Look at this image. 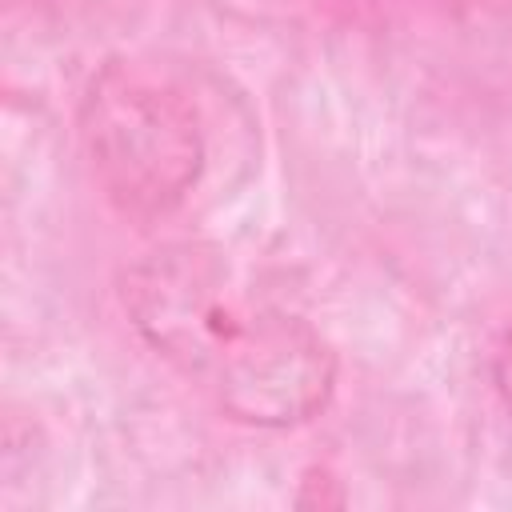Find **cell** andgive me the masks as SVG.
I'll return each instance as SVG.
<instances>
[{
    "label": "cell",
    "mask_w": 512,
    "mask_h": 512,
    "mask_svg": "<svg viewBox=\"0 0 512 512\" xmlns=\"http://www.w3.org/2000/svg\"><path fill=\"white\" fill-rule=\"evenodd\" d=\"M496 392H500L504 408L512 412V332H508V340H504V348L496 356Z\"/></svg>",
    "instance_id": "obj_3"
},
{
    "label": "cell",
    "mask_w": 512,
    "mask_h": 512,
    "mask_svg": "<svg viewBox=\"0 0 512 512\" xmlns=\"http://www.w3.org/2000/svg\"><path fill=\"white\" fill-rule=\"evenodd\" d=\"M12 4H28V8H48V4H56V0H12Z\"/></svg>",
    "instance_id": "obj_4"
},
{
    "label": "cell",
    "mask_w": 512,
    "mask_h": 512,
    "mask_svg": "<svg viewBox=\"0 0 512 512\" xmlns=\"http://www.w3.org/2000/svg\"><path fill=\"white\" fill-rule=\"evenodd\" d=\"M120 304L136 336L240 424L296 428L336 392L332 344L304 316L248 292L212 244L144 252L120 272Z\"/></svg>",
    "instance_id": "obj_1"
},
{
    "label": "cell",
    "mask_w": 512,
    "mask_h": 512,
    "mask_svg": "<svg viewBox=\"0 0 512 512\" xmlns=\"http://www.w3.org/2000/svg\"><path fill=\"white\" fill-rule=\"evenodd\" d=\"M80 140L108 204L136 224L172 216L204 172L192 96L140 60L100 64L80 100Z\"/></svg>",
    "instance_id": "obj_2"
}]
</instances>
